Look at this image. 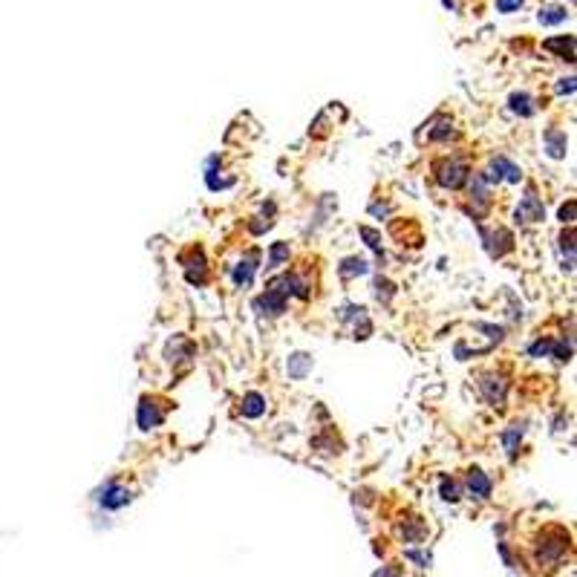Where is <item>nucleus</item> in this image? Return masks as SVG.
Instances as JSON below:
<instances>
[{"label": "nucleus", "mask_w": 577, "mask_h": 577, "mask_svg": "<svg viewBox=\"0 0 577 577\" xmlns=\"http://www.w3.org/2000/svg\"><path fill=\"white\" fill-rule=\"evenodd\" d=\"M465 165H459V162H439L436 165V179L445 185V188H456L465 182Z\"/></svg>", "instance_id": "nucleus-1"}, {"label": "nucleus", "mask_w": 577, "mask_h": 577, "mask_svg": "<svg viewBox=\"0 0 577 577\" xmlns=\"http://www.w3.org/2000/svg\"><path fill=\"white\" fill-rule=\"evenodd\" d=\"M517 217L519 220H526V222H534V220H543V205L537 202V197L534 194H528L526 197V202L519 205V211H517Z\"/></svg>", "instance_id": "nucleus-2"}, {"label": "nucleus", "mask_w": 577, "mask_h": 577, "mask_svg": "<svg viewBox=\"0 0 577 577\" xmlns=\"http://www.w3.org/2000/svg\"><path fill=\"white\" fill-rule=\"evenodd\" d=\"M159 421H162V413L145 398V401H142V407H139V425H142L145 430H150L153 425H159Z\"/></svg>", "instance_id": "nucleus-3"}, {"label": "nucleus", "mask_w": 577, "mask_h": 577, "mask_svg": "<svg viewBox=\"0 0 577 577\" xmlns=\"http://www.w3.org/2000/svg\"><path fill=\"white\" fill-rule=\"evenodd\" d=\"M124 503H130V494L127 491H122V488H107L104 491V496H101V505L104 508H122Z\"/></svg>", "instance_id": "nucleus-4"}, {"label": "nucleus", "mask_w": 577, "mask_h": 577, "mask_svg": "<svg viewBox=\"0 0 577 577\" xmlns=\"http://www.w3.org/2000/svg\"><path fill=\"white\" fill-rule=\"evenodd\" d=\"M468 488H471L473 496H488L491 494V482L479 471H471L468 473Z\"/></svg>", "instance_id": "nucleus-5"}, {"label": "nucleus", "mask_w": 577, "mask_h": 577, "mask_svg": "<svg viewBox=\"0 0 577 577\" xmlns=\"http://www.w3.org/2000/svg\"><path fill=\"white\" fill-rule=\"evenodd\" d=\"M263 410H266V407H263V398H260L257 393L245 396V401H243V413H245V416H252V418H254V416H260Z\"/></svg>", "instance_id": "nucleus-6"}, {"label": "nucleus", "mask_w": 577, "mask_h": 577, "mask_svg": "<svg viewBox=\"0 0 577 577\" xmlns=\"http://www.w3.org/2000/svg\"><path fill=\"white\" fill-rule=\"evenodd\" d=\"M252 275H254V254H252V260H245V263H240V268H237V275H234L237 286H248V280H252Z\"/></svg>", "instance_id": "nucleus-7"}, {"label": "nucleus", "mask_w": 577, "mask_h": 577, "mask_svg": "<svg viewBox=\"0 0 577 577\" xmlns=\"http://www.w3.org/2000/svg\"><path fill=\"white\" fill-rule=\"evenodd\" d=\"M548 150H551V156H563V150H566V136L563 133H548Z\"/></svg>", "instance_id": "nucleus-8"}, {"label": "nucleus", "mask_w": 577, "mask_h": 577, "mask_svg": "<svg viewBox=\"0 0 577 577\" xmlns=\"http://www.w3.org/2000/svg\"><path fill=\"white\" fill-rule=\"evenodd\" d=\"M540 21H543V24H560V21H566V9L551 6V9L540 12Z\"/></svg>", "instance_id": "nucleus-9"}, {"label": "nucleus", "mask_w": 577, "mask_h": 577, "mask_svg": "<svg viewBox=\"0 0 577 577\" xmlns=\"http://www.w3.org/2000/svg\"><path fill=\"white\" fill-rule=\"evenodd\" d=\"M306 367H309V358H306V355H295V358H292V367H288V373H292L295 378H300V375L306 373Z\"/></svg>", "instance_id": "nucleus-10"}, {"label": "nucleus", "mask_w": 577, "mask_h": 577, "mask_svg": "<svg viewBox=\"0 0 577 577\" xmlns=\"http://www.w3.org/2000/svg\"><path fill=\"white\" fill-rule=\"evenodd\" d=\"M511 107H514L517 113H523V115H531V110H534V107H528V95H514V99H511Z\"/></svg>", "instance_id": "nucleus-11"}, {"label": "nucleus", "mask_w": 577, "mask_h": 577, "mask_svg": "<svg viewBox=\"0 0 577 577\" xmlns=\"http://www.w3.org/2000/svg\"><path fill=\"white\" fill-rule=\"evenodd\" d=\"M496 6H499V12H514L523 6V0H496Z\"/></svg>", "instance_id": "nucleus-12"}, {"label": "nucleus", "mask_w": 577, "mask_h": 577, "mask_svg": "<svg viewBox=\"0 0 577 577\" xmlns=\"http://www.w3.org/2000/svg\"><path fill=\"white\" fill-rule=\"evenodd\" d=\"M286 254H288V248H286L283 243H280V245H275V248H272V266H277V263H280Z\"/></svg>", "instance_id": "nucleus-13"}, {"label": "nucleus", "mask_w": 577, "mask_h": 577, "mask_svg": "<svg viewBox=\"0 0 577 577\" xmlns=\"http://www.w3.org/2000/svg\"><path fill=\"white\" fill-rule=\"evenodd\" d=\"M441 494H445V499H459V496H456V485H453V482H445V485H441Z\"/></svg>", "instance_id": "nucleus-14"}]
</instances>
